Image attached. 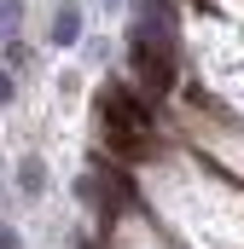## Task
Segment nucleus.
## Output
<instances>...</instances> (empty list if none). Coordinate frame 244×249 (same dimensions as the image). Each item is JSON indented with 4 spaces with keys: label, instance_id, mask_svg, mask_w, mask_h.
Masks as SVG:
<instances>
[{
    "label": "nucleus",
    "instance_id": "f257e3e1",
    "mask_svg": "<svg viewBox=\"0 0 244 249\" xmlns=\"http://www.w3.org/2000/svg\"><path fill=\"white\" fill-rule=\"evenodd\" d=\"M76 191H81V203H93V209H99V214H111V220L134 203L128 174H122V168H111V151H105V157H93V168L81 174V186H76Z\"/></svg>",
    "mask_w": 244,
    "mask_h": 249
},
{
    "label": "nucleus",
    "instance_id": "f03ea898",
    "mask_svg": "<svg viewBox=\"0 0 244 249\" xmlns=\"http://www.w3.org/2000/svg\"><path fill=\"white\" fill-rule=\"evenodd\" d=\"M81 29H87V12L76 0H59L53 6V23H47V41L53 47H81Z\"/></svg>",
    "mask_w": 244,
    "mask_h": 249
},
{
    "label": "nucleus",
    "instance_id": "7ed1b4c3",
    "mask_svg": "<svg viewBox=\"0 0 244 249\" xmlns=\"http://www.w3.org/2000/svg\"><path fill=\"white\" fill-rule=\"evenodd\" d=\"M18 191H23V197H41V191H47V162H41L35 151L18 162Z\"/></svg>",
    "mask_w": 244,
    "mask_h": 249
},
{
    "label": "nucleus",
    "instance_id": "20e7f679",
    "mask_svg": "<svg viewBox=\"0 0 244 249\" xmlns=\"http://www.w3.org/2000/svg\"><path fill=\"white\" fill-rule=\"evenodd\" d=\"M23 29V0H0V47Z\"/></svg>",
    "mask_w": 244,
    "mask_h": 249
},
{
    "label": "nucleus",
    "instance_id": "39448f33",
    "mask_svg": "<svg viewBox=\"0 0 244 249\" xmlns=\"http://www.w3.org/2000/svg\"><path fill=\"white\" fill-rule=\"evenodd\" d=\"M0 64H6V70H29V64H35V53H29L23 41H6V53H0Z\"/></svg>",
    "mask_w": 244,
    "mask_h": 249
},
{
    "label": "nucleus",
    "instance_id": "423d86ee",
    "mask_svg": "<svg viewBox=\"0 0 244 249\" xmlns=\"http://www.w3.org/2000/svg\"><path fill=\"white\" fill-rule=\"evenodd\" d=\"M12 99H18V70H6V64H0V110H6Z\"/></svg>",
    "mask_w": 244,
    "mask_h": 249
},
{
    "label": "nucleus",
    "instance_id": "0eeeda50",
    "mask_svg": "<svg viewBox=\"0 0 244 249\" xmlns=\"http://www.w3.org/2000/svg\"><path fill=\"white\" fill-rule=\"evenodd\" d=\"M0 249H23V238H18V226H6V220H0Z\"/></svg>",
    "mask_w": 244,
    "mask_h": 249
},
{
    "label": "nucleus",
    "instance_id": "6e6552de",
    "mask_svg": "<svg viewBox=\"0 0 244 249\" xmlns=\"http://www.w3.org/2000/svg\"><path fill=\"white\" fill-rule=\"evenodd\" d=\"M99 6H105V12H117V6H122V0H99Z\"/></svg>",
    "mask_w": 244,
    "mask_h": 249
}]
</instances>
